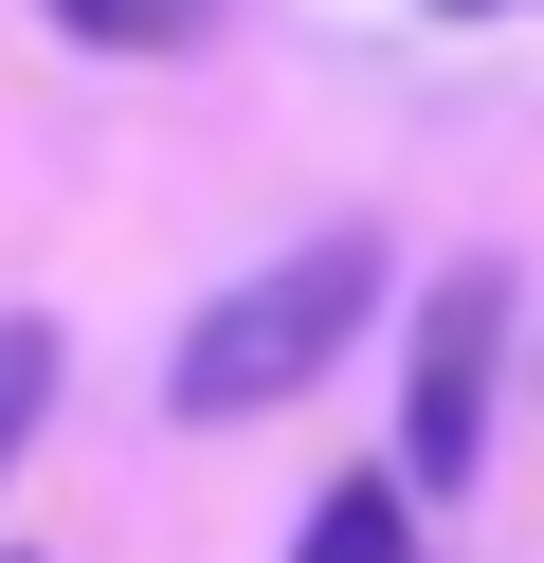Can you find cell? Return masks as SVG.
<instances>
[{
	"instance_id": "1",
	"label": "cell",
	"mask_w": 544,
	"mask_h": 563,
	"mask_svg": "<svg viewBox=\"0 0 544 563\" xmlns=\"http://www.w3.org/2000/svg\"><path fill=\"white\" fill-rule=\"evenodd\" d=\"M381 291H399V255H381L363 219H345V236H290V255H254L236 291H218L200 328H181L164 400L200 418V437H218V418H273V400H309V382L345 364L363 328H381Z\"/></svg>"
},
{
	"instance_id": "2",
	"label": "cell",
	"mask_w": 544,
	"mask_h": 563,
	"mask_svg": "<svg viewBox=\"0 0 544 563\" xmlns=\"http://www.w3.org/2000/svg\"><path fill=\"white\" fill-rule=\"evenodd\" d=\"M490 382H508V273L454 255L418 291V345H399V490H471L490 473Z\"/></svg>"
},
{
	"instance_id": "3",
	"label": "cell",
	"mask_w": 544,
	"mask_h": 563,
	"mask_svg": "<svg viewBox=\"0 0 544 563\" xmlns=\"http://www.w3.org/2000/svg\"><path fill=\"white\" fill-rule=\"evenodd\" d=\"M290 563H418V490H399V473H345V490L309 509Z\"/></svg>"
},
{
	"instance_id": "4",
	"label": "cell",
	"mask_w": 544,
	"mask_h": 563,
	"mask_svg": "<svg viewBox=\"0 0 544 563\" xmlns=\"http://www.w3.org/2000/svg\"><path fill=\"white\" fill-rule=\"evenodd\" d=\"M36 418H55V328H36V309H0V473L36 454Z\"/></svg>"
},
{
	"instance_id": "5",
	"label": "cell",
	"mask_w": 544,
	"mask_h": 563,
	"mask_svg": "<svg viewBox=\"0 0 544 563\" xmlns=\"http://www.w3.org/2000/svg\"><path fill=\"white\" fill-rule=\"evenodd\" d=\"M55 19H73V37H91V55H164V37H181L164 0H55Z\"/></svg>"
},
{
	"instance_id": "6",
	"label": "cell",
	"mask_w": 544,
	"mask_h": 563,
	"mask_svg": "<svg viewBox=\"0 0 544 563\" xmlns=\"http://www.w3.org/2000/svg\"><path fill=\"white\" fill-rule=\"evenodd\" d=\"M164 19H200V0H164Z\"/></svg>"
}]
</instances>
